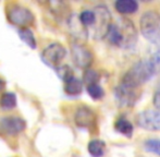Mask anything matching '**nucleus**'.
<instances>
[{
    "label": "nucleus",
    "mask_w": 160,
    "mask_h": 157,
    "mask_svg": "<svg viewBox=\"0 0 160 157\" xmlns=\"http://www.w3.org/2000/svg\"><path fill=\"white\" fill-rule=\"evenodd\" d=\"M108 42L114 46L131 48L137 43V30L134 23L128 18H120L116 23H112L106 36Z\"/></svg>",
    "instance_id": "1"
},
{
    "label": "nucleus",
    "mask_w": 160,
    "mask_h": 157,
    "mask_svg": "<svg viewBox=\"0 0 160 157\" xmlns=\"http://www.w3.org/2000/svg\"><path fill=\"white\" fill-rule=\"evenodd\" d=\"M155 73H156V70L150 60H139L123 75L121 81L139 89V86L149 81Z\"/></svg>",
    "instance_id": "2"
},
{
    "label": "nucleus",
    "mask_w": 160,
    "mask_h": 157,
    "mask_svg": "<svg viewBox=\"0 0 160 157\" xmlns=\"http://www.w3.org/2000/svg\"><path fill=\"white\" fill-rule=\"evenodd\" d=\"M142 35L152 44H160V14L156 11H146L139 20Z\"/></svg>",
    "instance_id": "3"
},
{
    "label": "nucleus",
    "mask_w": 160,
    "mask_h": 157,
    "mask_svg": "<svg viewBox=\"0 0 160 157\" xmlns=\"http://www.w3.org/2000/svg\"><path fill=\"white\" fill-rule=\"evenodd\" d=\"M96 20L94 25L92 26V34L95 39L106 38L110 30L111 23V14L105 6H97L94 9Z\"/></svg>",
    "instance_id": "4"
},
{
    "label": "nucleus",
    "mask_w": 160,
    "mask_h": 157,
    "mask_svg": "<svg viewBox=\"0 0 160 157\" xmlns=\"http://www.w3.org/2000/svg\"><path fill=\"white\" fill-rule=\"evenodd\" d=\"M7 19L13 25L24 28H28L34 23L35 15L28 7L21 4H12L7 11Z\"/></svg>",
    "instance_id": "5"
},
{
    "label": "nucleus",
    "mask_w": 160,
    "mask_h": 157,
    "mask_svg": "<svg viewBox=\"0 0 160 157\" xmlns=\"http://www.w3.org/2000/svg\"><path fill=\"white\" fill-rule=\"evenodd\" d=\"M67 55V49L60 43H51L42 50L40 58L42 62L53 69H57Z\"/></svg>",
    "instance_id": "6"
},
{
    "label": "nucleus",
    "mask_w": 160,
    "mask_h": 157,
    "mask_svg": "<svg viewBox=\"0 0 160 157\" xmlns=\"http://www.w3.org/2000/svg\"><path fill=\"white\" fill-rule=\"evenodd\" d=\"M71 56L73 62L78 68L89 69L91 64L93 63V53L83 43L75 42L71 45Z\"/></svg>",
    "instance_id": "7"
},
{
    "label": "nucleus",
    "mask_w": 160,
    "mask_h": 157,
    "mask_svg": "<svg viewBox=\"0 0 160 157\" xmlns=\"http://www.w3.org/2000/svg\"><path fill=\"white\" fill-rule=\"evenodd\" d=\"M138 95V87L128 85L127 83L122 82V81L114 89V97L121 106H133L136 103Z\"/></svg>",
    "instance_id": "8"
},
{
    "label": "nucleus",
    "mask_w": 160,
    "mask_h": 157,
    "mask_svg": "<svg viewBox=\"0 0 160 157\" xmlns=\"http://www.w3.org/2000/svg\"><path fill=\"white\" fill-rule=\"evenodd\" d=\"M26 128V121L18 116H4L0 119V133L8 136H15Z\"/></svg>",
    "instance_id": "9"
},
{
    "label": "nucleus",
    "mask_w": 160,
    "mask_h": 157,
    "mask_svg": "<svg viewBox=\"0 0 160 157\" xmlns=\"http://www.w3.org/2000/svg\"><path fill=\"white\" fill-rule=\"evenodd\" d=\"M137 122L142 129L148 131H160V110L147 109L139 113Z\"/></svg>",
    "instance_id": "10"
},
{
    "label": "nucleus",
    "mask_w": 160,
    "mask_h": 157,
    "mask_svg": "<svg viewBox=\"0 0 160 157\" xmlns=\"http://www.w3.org/2000/svg\"><path fill=\"white\" fill-rule=\"evenodd\" d=\"M75 124L83 129H92L96 124V115L89 107L80 106L74 115Z\"/></svg>",
    "instance_id": "11"
},
{
    "label": "nucleus",
    "mask_w": 160,
    "mask_h": 157,
    "mask_svg": "<svg viewBox=\"0 0 160 157\" xmlns=\"http://www.w3.org/2000/svg\"><path fill=\"white\" fill-rule=\"evenodd\" d=\"M68 28H69V31L78 42H82V40H85L87 38V28L81 23L80 18L75 14H72L71 17L68 20Z\"/></svg>",
    "instance_id": "12"
},
{
    "label": "nucleus",
    "mask_w": 160,
    "mask_h": 157,
    "mask_svg": "<svg viewBox=\"0 0 160 157\" xmlns=\"http://www.w3.org/2000/svg\"><path fill=\"white\" fill-rule=\"evenodd\" d=\"M49 7H50V11L52 12V14L55 17H57L58 19L62 20L65 19L68 21L69 18L71 17V13H70L69 10V6H68L65 2H61V1H51L48 2Z\"/></svg>",
    "instance_id": "13"
},
{
    "label": "nucleus",
    "mask_w": 160,
    "mask_h": 157,
    "mask_svg": "<svg viewBox=\"0 0 160 157\" xmlns=\"http://www.w3.org/2000/svg\"><path fill=\"white\" fill-rule=\"evenodd\" d=\"M114 8L121 14H132L138 9V3L135 0H118L114 3Z\"/></svg>",
    "instance_id": "14"
},
{
    "label": "nucleus",
    "mask_w": 160,
    "mask_h": 157,
    "mask_svg": "<svg viewBox=\"0 0 160 157\" xmlns=\"http://www.w3.org/2000/svg\"><path fill=\"white\" fill-rule=\"evenodd\" d=\"M83 91V82L76 77L64 83V92L69 96H78Z\"/></svg>",
    "instance_id": "15"
},
{
    "label": "nucleus",
    "mask_w": 160,
    "mask_h": 157,
    "mask_svg": "<svg viewBox=\"0 0 160 157\" xmlns=\"http://www.w3.org/2000/svg\"><path fill=\"white\" fill-rule=\"evenodd\" d=\"M18 98L12 92H6L0 96V107L3 110H12L17 107Z\"/></svg>",
    "instance_id": "16"
},
{
    "label": "nucleus",
    "mask_w": 160,
    "mask_h": 157,
    "mask_svg": "<svg viewBox=\"0 0 160 157\" xmlns=\"http://www.w3.org/2000/svg\"><path fill=\"white\" fill-rule=\"evenodd\" d=\"M114 129L116 131H118L119 133H121L122 135L131 138L133 134V125L127 118H119L114 122Z\"/></svg>",
    "instance_id": "17"
},
{
    "label": "nucleus",
    "mask_w": 160,
    "mask_h": 157,
    "mask_svg": "<svg viewBox=\"0 0 160 157\" xmlns=\"http://www.w3.org/2000/svg\"><path fill=\"white\" fill-rule=\"evenodd\" d=\"M87 151L93 157H102L106 151V144L101 140H92L87 145Z\"/></svg>",
    "instance_id": "18"
},
{
    "label": "nucleus",
    "mask_w": 160,
    "mask_h": 157,
    "mask_svg": "<svg viewBox=\"0 0 160 157\" xmlns=\"http://www.w3.org/2000/svg\"><path fill=\"white\" fill-rule=\"evenodd\" d=\"M18 34H19L20 38L22 39V42L25 43L30 48L36 49V47H37V42H36V38H35V36H34V33L31 28H19Z\"/></svg>",
    "instance_id": "19"
},
{
    "label": "nucleus",
    "mask_w": 160,
    "mask_h": 157,
    "mask_svg": "<svg viewBox=\"0 0 160 157\" xmlns=\"http://www.w3.org/2000/svg\"><path fill=\"white\" fill-rule=\"evenodd\" d=\"M80 18V21L85 28H92L95 23V20H96V15L94 10H84L80 13L78 15Z\"/></svg>",
    "instance_id": "20"
},
{
    "label": "nucleus",
    "mask_w": 160,
    "mask_h": 157,
    "mask_svg": "<svg viewBox=\"0 0 160 157\" xmlns=\"http://www.w3.org/2000/svg\"><path fill=\"white\" fill-rule=\"evenodd\" d=\"M83 81L86 84V86L93 84H98L99 73L96 70H94V69H86L84 72V75H83Z\"/></svg>",
    "instance_id": "21"
},
{
    "label": "nucleus",
    "mask_w": 160,
    "mask_h": 157,
    "mask_svg": "<svg viewBox=\"0 0 160 157\" xmlns=\"http://www.w3.org/2000/svg\"><path fill=\"white\" fill-rule=\"evenodd\" d=\"M56 71H57L58 77L61 78L64 83L68 82L70 78L75 77V75H74V73H73V71H72V69L70 68L68 64H60V66L56 69Z\"/></svg>",
    "instance_id": "22"
},
{
    "label": "nucleus",
    "mask_w": 160,
    "mask_h": 157,
    "mask_svg": "<svg viewBox=\"0 0 160 157\" xmlns=\"http://www.w3.org/2000/svg\"><path fill=\"white\" fill-rule=\"evenodd\" d=\"M86 89H87V93H88V95L91 96L94 100L101 99V98L103 97V94H105L102 87H101L99 84L88 85V86L86 87Z\"/></svg>",
    "instance_id": "23"
},
{
    "label": "nucleus",
    "mask_w": 160,
    "mask_h": 157,
    "mask_svg": "<svg viewBox=\"0 0 160 157\" xmlns=\"http://www.w3.org/2000/svg\"><path fill=\"white\" fill-rule=\"evenodd\" d=\"M144 147L149 153H154L160 156V140L158 139H148L144 143Z\"/></svg>",
    "instance_id": "24"
},
{
    "label": "nucleus",
    "mask_w": 160,
    "mask_h": 157,
    "mask_svg": "<svg viewBox=\"0 0 160 157\" xmlns=\"http://www.w3.org/2000/svg\"><path fill=\"white\" fill-rule=\"evenodd\" d=\"M149 60L152 61L156 72H160V48L152 55V57Z\"/></svg>",
    "instance_id": "25"
},
{
    "label": "nucleus",
    "mask_w": 160,
    "mask_h": 157,
    "mask_svg": "<svg viewBox=\"0 0 160 157\" xmlns=\"http://www.w3.org/2000/svg\"><path fill=\"white\" fill-rule=\"evenodd\" d=\"M152 104H154L155 108L157 110H160V84L157 86V89L154 94V98H152Z\"/></svg>",
    "instance_id": "26"
},
{
    "label": "nucleus",
    "mask_w": 160,
    "mask_h": 157,
    "mask_svg": "<svg viewBox=\"0 0 160 157\" xmlns=\"http://www.w3.org/2000/svg\"><path fill=\"white\" fill-rule=\"evenodd\" d=\"M4 86H6V82H4L3 78H0V91H1V89H3Z\"/></svg>",
    "instance_id": "27"
}]
</instances>
